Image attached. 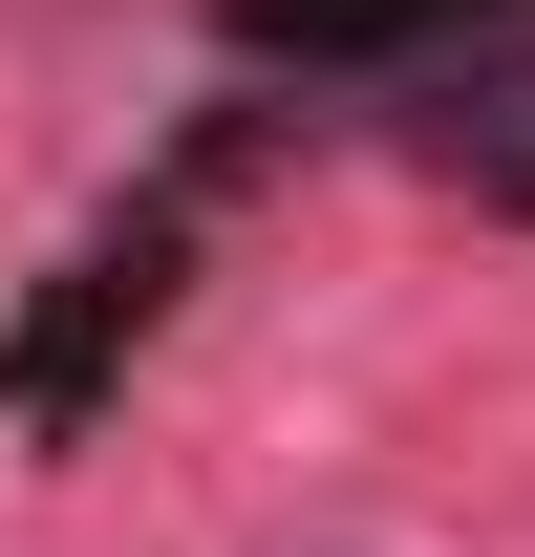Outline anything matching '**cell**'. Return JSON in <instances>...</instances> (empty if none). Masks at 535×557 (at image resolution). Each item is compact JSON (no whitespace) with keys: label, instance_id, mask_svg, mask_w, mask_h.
<instances>
[{"label":"cell","instance_id":"6da1fadb","mask_svg":"<svg viewBox=\"0 0 535 557\" xmlns=\"http://www.w3.org/2000/svg\"><path fill=\"white\" fill-rule=\"evenodd\" d=\"M172 258H194V172H172V194H129V214H108V236L65 258V300H43V322L0 344V408H22V429H86L108 344H150V300H172Z\"/></svg>","mask_w":535,"mask_h":557},{"label":"cell","instance_id":"7a4b0ae2","mask_svg":"<svg viewBox=\"0 0 535 557\" xmlns=\"http://www.w3.org/2000/svg\"><path fill=\"white\" fill-rule=\"evenodd\" d=\"M514 0H236V44L258 65H450V44H493Z\"/></svg>","mask_w":535,"mask_h":557}]
</instances>
